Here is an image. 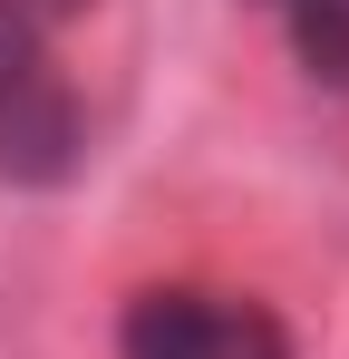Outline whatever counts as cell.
<instances>
[{
    "label": "cell",
    "instance_id": "1",
    "mask_svg": "<svg viewBox=\"0 0 349 359\" xmlns=\"http://www.w3.org/2000/svg\"><path fill=\"white\" fill-rule=\"evenodd\" d=\"M88 175V107L49 59V29H29L20 10H0V184L58 194Z\"/></svg>",
    "mask_w": 349,
    "mask_h": 359
},
{
    "label": "cell",
    "instance_id": "2",
    "mask_svg": "<svg viewBox=\"0 0 349 359\" xmlns=\"http://www.w3.org/2000/svg\"><path fill=\"white\" fill-rule=\"evenodd\" d=\"M116 359H291V330L252 292H204V282H156L126 301Z\"/></svg>",
    "mask_w": 349,
    "mask_h": 359
},
{
    "label": "cell",
    "instance_id": "3",
    "mask_svg": "<svg viewBox=\"0 0 349 359\" xmlns=\"http://www.w3.org/2000/svg\"><path fill=\"white\" fill-rule=\"evenodd\" d=\"M282 29L320 88H349V0H282Z\"/></svg>",
    "mask_w": 349,
    "mask_h": 359
},
{
    "label": "cell",
    "instance_id": "4",
    "mask_svg": "<svg viewBox=\"0 0 349 359\" xmlns=\"http://www.w3.org/2000/svg\"><path fill=\"white\" fill-rule=\"evenodd\" d=\"M0 10H20V20H29V29H68V20H78V10H88V0H0Z\"/></svg>",
    "mask_w": 349,
    "mask_h": 359
},
{
    "label": "cell",
    "instance_id": "5",
    "mask_svg": "<svg viewBox=\"0 0 349 359\" xmlns=\"http://www.w3.org/2000/svg\"><path fill=\"white\" fill-rule=\"evenodd\" d=\"M272 10H282V0H272Z\"/></svg>",
    "mask_w": 349,
    "mask_h": 359
}]
</instances>
